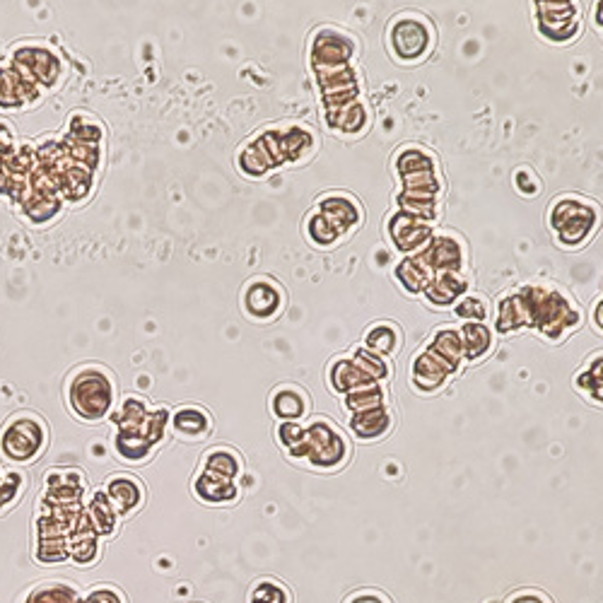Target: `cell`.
I'll use <instances>...</instances> for the list:
<instances>
[{
  "instance_id": "obj_18",
  "label": "cell",
  "mask_w": 603,
  "mask_h": 603,
  "mask_svg": "<svg viewBox=\"0 0 603 603\" xmlns=\"http://www.w3.org/2000/svg\"><path fill=\"white\" fill-rule=\"evenodd\" d=\"M345 406L350 408V413L370 411V408L386 406V396L379 386H365V389L350 391V396L345 398Z\"/></svg>"
},
{
  "instance_id": "obj_12",
  "label": "cell",
  "mask_w": 603,
  "mask_h": 603,
  "mask_svg": "<svg viewBox=\"0 0 603 603\" xmlns=\"http://www.w3.org/2000/svg\"><path fill=\"white\" fill-rule=\"evenodd\" d=\"M87 517H90L87 521L99 536H111L116 531V512L104 493L92 497L90 507H87Z\"/></svg>"
},
{
  "instance_id": "obj_22",
  "label": "cell",
  "mask_w": 603,
  "mask_h": 603,
  "mask_svg": "<svg viewBox=\"0 0 603 603\" xmlns=\"http://www.w3.org/2000/svg\"><path fill=\"white\" fill-rule=\"evenodd\" d=\"M83 603H126V596L114 587H99L92 589Z\"/></svg>"
},
{
  "instance_id": "obj_15",
  "label": "cell",
  "mask_w": 603,
  "mask_h": 603,
  "mask_svg": "<svg viewBox=\"0 0 603 603\" xmlns=\"http://www.w3.org/2000/svg\"><path fill=\"white\" fill-rule=\"evenodd\" d=\"M577 384L591 401L603 403V355L594 357V360L589 362L587 370L577 377Z\"/></svg>"
},
{
  "instance_id": "obj_7",
  "label": "cell",
  "mask_w": 603,
  "mask_h": 603,
  "mask_svg": "<svg viewBox=\"0 0 603 603\" xmlns=\"http://www.w3.org/2000/svg\"><path fill=\"white\" fill-rule=\"evenodd\" d=\"M391 427H394V418L386 406L353 413V418H350V432L362 442H377V439L389 435Z\"/></svg>"
},
{
  "instance_id": "obj_13",
  "label": "cell",
  "mask_w": 603,
  "mask_h": 603,
  "mask_svg": "<svg viewBox=\"0 0 603 603\" xmlns=\"http://www.w3.org/2000/svg\"><path fill=\"white\" fill-rule=\"evenodd\" d=\"M273 300H280V292L268 283H256L247 290L244 304H247L249 314L261 316V319H268V316H273V312H275Z\"/></svg>"
},
{
  "instance_id": "obj_8",
  "label": "cell",
  "mask_w": 603,
  "mask_h": 603,
  "mask_svg": "<svg viewBox=\"0 0 603 603\" xmlns=\"http://www.w3.org/2000/svg\"><path fill=\"white\" fill-rule=\"evenodd\" d=\"M193 493L198 495V500L208 502V505H225V502H234L239 495L237 480L213 476V473L201 471L193 480Z\"/></svg>"
},
{
  "instance_id": "obj_25",
  "label": "cell",
  "mask_w": 603,
  "mask_h": 603,
  "mask_svg": "<svg viewBox=\"0 0 603 603\" xmlns=\"http://www.w3.org/2000/svg\"><path fill=\"white\" fill-rule=\"evenodd\" d=\"M490 603H507V601H490Z\"/></svg>"
},
{
  "instance_id": "obj_21",
  "label": "cell",
  "mask_w": 603,
  "mask_h": 603,
  "mask_svg": "<svg viewBox=\"0 0 603 603\" xmlns=\"http://www.w3.org/2000/svg\"><path fill=\"white\" fill-rule=\"evenodd\" d=\"M304 437H307V427L297 423H283L278 427V442L288 449L290 456H297V452H300Z\"/></svg>"
},
{
  "instance_id": "obj_9",
  "label": "cell",
  "mask_w": 603,
  "mask_h": 603,
  "mask_svg": "<svg viewBox=\"0 0 603 603\" xmlns=\"http://www.w3.org/2000/svg\"><path fill=\"white\" fill-rule=\"evenodd\" d=\"M201 471L213 473V476L237 480L244 471V461H242V456H239L237 449L215 447V449H208V452L203 454Z\"/></svg>"
},
{
  "instance_id": "obj_1",
  "label": "cell",
  "mask_w": 603,
  "mask_h": 603,
  "mask_svg": "<svg viewBox=\"0 0 603 603\" xmlns=\"http://www.w3.org/2000/svg\"><path fill=\"white\" fill-rule=\"evenodd\" d=\"M114 420L119 423V435L114 437V452L126 464H140L157 452V444L162 442L169 425V413L165 408L150 411L143 398H126Z\"/></svg>"
},
{
  "instance_id": "obj_24",
  "label": "cell",
  "mask_w": 603,
  "mask_h": 603,
  "mask_svg": "<svg viewBox=\"0 0 603 603\" xmlns=\"http://www.w3.org/2000/svg\"><path fill=\"white\" fill-rule=\"evenodd\" d=\"M507 603H550L548 596L538 594V591H521V594H514Z\"/></svg>"
},
{
  "instance_id": "obj_10",
  "label": "cell",
  "mask_w": 603,
  "mask_h": 603,
  "mask_svg": "<svg viewBox=\"0 0 603 603\" xmlns=\"http://www.w3.org/2000/svg\"><path fill=\"white\" fill-rule=\"evenodd\" d=\"M273 413L278 415L283 423H297L309 411V398L304 396L302 389L297 386H283L273 394Z\"/></svg>"
},
{
  "instance_id": "obj_3",
  "label": "cell",
  "mask_w": 603,
  "mask_h": 603,
  "mask_svg": "<svg viewBox=\"0 0 603 603\" xmlns=\"http://www.w3.org/2000/svg\"><path fill=\"white\" fill-rule=\"evenodd\" d=\"M49 444V427L39 415L17 413L0 432V452L13 464H32Z\"/></svg>"
},
{
  "instance_id": "obj_23",
  "label": "cell",
  "mask_w": 603,
  "mask_h": 603,
  "mask_svg": "<svg viewBox=\"0 0 603 603\" xmlns=\"http://www.w3.org/2000/svg\"><path fill=\"white\" fill-rule=\"evenodd\" d=\"M345 603H391V599L382 591H374V589H365V591H357V594L350 596Z\"/></svg>"
},
{
  "instance_id": "obj_6",
  "label": "cell",
  "mask_w": 603,
  "mask_h": 603,
  "mask_svg": "<svg viewBox=\"0 0 603 603\" xmlns=\"http://www.w3.org/2000/svg\"><path fill=\"white\" fill-rule=\"evenodd\" d=\"M169 427L179 439L184 442H201L210 435L213 420L206 413V408L201 406H181L169 415Z\"/></svg>"
},
{
  "instance_id": "obj_16",
  "label": "cell",
  "mask_w": 603,
  "mask_h": 603,
  "mask_svg": "<svg viewBox=\"0 0 603 603\" xmlns=\"http://www.w3.org/2000/svg\"><path fill=\"white\" fill-rule=\"evenodd\" d=\"M249 603H292L290 591L275 579H261L249 591Z\"/></svg>"
},
{
  "instance_id": "obj_17",
  "label": "cell",
  "mask_w": 603,
  "mask_h": 603,
  "mask_svg": "<svg viewBox=\"0 0 603 603\" xmlns=\"http://www.w3.org/2000/svg\"><path fill=\"white\" fill-rule=\"evenodd\" d=\"M367 345L372 348V353L377 355H394L401 345V336H398V329L391 324H382L377 329L370 331L367 336Z\"/></svg>"
},
{
  "instance_id": "obj_19",
  "label": "cell",
  "mask_w": 603,
  "mask_h": 603,
  "mask_svg": "<svg viewBox=\"0 0 603 603\" xmlns=\"http://www.w3.org/2000/svg\"><path fill=\"white\" fill-rule=\"evenodd\" d=\"M461 345L466 348V355L471 360H476V357L485 355V350L490 348V333L480 324H468L464 329V336H461Z\"/></svg>"
},
{
  "instance_id": "obj_2",
  "label": "cell",
  "mask_w": 603,
  "mask_h": 603,
  "mask_svg": "<svg viewBox=\"0 0 603 603\" xmlns=\"http://www.w3.org/2000/svg\"><path fill=\"white\" fill-rule=\"evenodd\" d=\"M66 401L78 418L97 423V420L107 418L114 408L116 384L104 367H80L68 377Z\"/></svg>"
},
{
  "instance_id": "obj_14",
  "label": "cell",
  "mask_w": 603,
  "mask_h": 603,
  "mask_svg": "<svg viewBox=\"0 0 603 603\" xmlns=\"http://www.w3.org/2000/svg\"><path fill=\"white\" fill-rule=\"evenodd\" d=\"M25 603H83L80 594L66 582H46L27 596Z\"/></svg>"
},
{
  "instance_id": "obj_26",
  "label": "cell",
  "mask_w": 603,
  "mask_h": 603,
  "mask_svg": "<svg viewBox=\"0 0 603 603\" xmlns=\"http://www.w3.org/2000/svg\"><path fill=\"white\" fill-rule=\"evenodd\" d=\"M0 478H3V473H0Z\"/></svg>"
},
{
  "instance_id": "obj_4",
  "label": "cell",
  "mask_w": 603,
  "mask_h": 603,
  "mask_svg": "<svg viewBox=\"0 0 603 603\" xmlns=\"http://www.w3.org/2000/svg\"><path fill=\"white\" fill-rule=\"evenodd\" d=\"M295 459H307L319 471H336L350 459V444L336 425L316 418L307 425V437Z\"/></svg>"
},
{
  "instance_id": "obj_5",
  "label": "cell",
  "mask_w": 603,
  "mask_h": 603,
  "mask_svg": "<svg viewBox=\"0 0 603 603\" xmlns=\"http://www.w3.org/2000/svg\"><path fill=\"white\" fill-rule=\"evenodd\" d=\"M104 495H107L109 505L114 507L116 514H133L143 507L145 488L143 483L131 473H116L104 485Z\"/></svg>"
},
{
  "instance_id": "obj_11",
  "label": "cell",
  "mask_w": 603,
  "mask_h": 603,
  "mask_svg": "<svg viewBox=\"0 0 603 603\" xmlns=\"http://www.w3.org/2000/svg\"><path fill=\"white\" fill-rule=\"evenodd\" d=\"M449 372L452 370H449L437 355H432L430 350L415 357L413 362V382L418 384L420 389H437V386L447 379Z\"/></svg>"
},
{
  "instance_id": "obj_20",
  "label": "cell",
  "mask_w": 603,
  "mask_h": 603,
  "mask_svg": "<svg viewBox=\"0 0 603 603\" xmlns=\"http://www.w3.org/2000/svg\"><path fill=\"white\" fill-rule=\"evenodd\" d=\"M25 490V476L20 471H10L0 478V509L13 505Z\"/></svg>"
}]
</instances>
